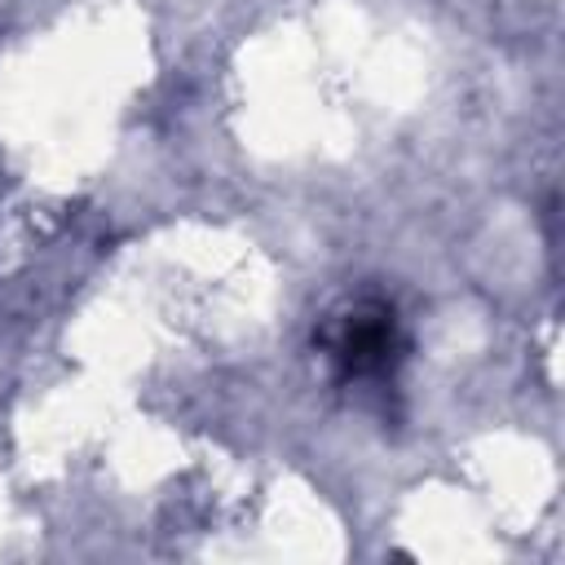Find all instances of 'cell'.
<instances>
[{
	"label": "cell",
	"mask_w": 565,
	"mask_h": 565,
	"mask_svg": "<svg viewBox=\"0 0 565 565\" xmlns=\"http://www.w3.org/2000/svg\"><path fill=\"white\" fill-rule=\"evenodd\" d=\"M397 322L388 305H353L327 331V358L340 366L344 380H375L388 375L397 362Z\"/></svg>",
	"instance_id": "cell-1"
}]
</instances>
